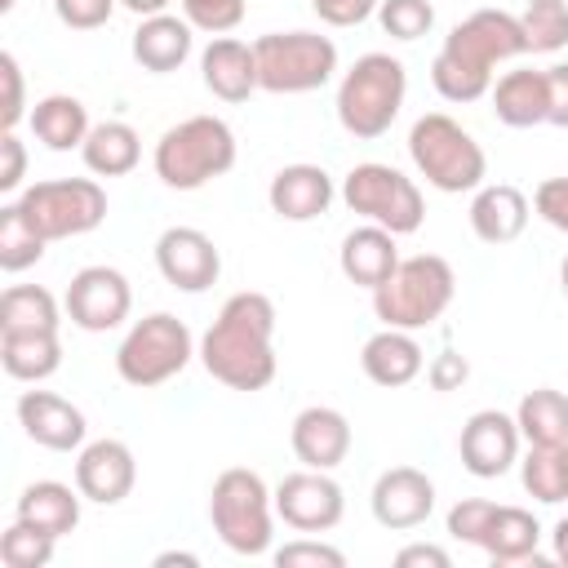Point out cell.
Here are the masks:
<instances>
[{
    "mask_svg": "<svg viewBox=\"0 0 568 568\" xmlns=\"http://www.w3.org/2000/svg\"><path fill=\"white\" fill-rule=\"evenodd\" d=\"M200 364L231 390H266L275 382V302L257 288L231 293L200 337Z\"/></svg>",
    "mask_w": 568,
    "mask_h": 568,
    "instance_id": "cell-1",
    "label": "cell"
},
{
    "mask_svg": "<svg viewBox=\"0 0 568 568\" xmlns=\"http://www.w3.org/2000/svg\"><path fill=\"white\" fill-rule=\"evenodd\" d=\"M519 53H528L519 18L506 9H475L444 36L430 62V84L444 102H479L493 89V67Z\"/></svg>",
    "mask_w": 568,
    "mask_h": 568,
    "instance_id": "cell-2",
    "label": "cell"
},
{
    "mask_svg": "<svg viewBox=\"0 0 568 568\" xmlns=\"http://www.w3.org/2000/svg\"><path fill=\"white\" fill-rule=\"evenodd\" d=\"M235 133L222 115H186L173 129L160 133L155 142V178L173 191H200L204 182L222 178L235 169Z\"/></svg>",
    "mask_w": 568,
    "mask_h": 568,
    "instance_id": "cell-3",
    "label": "cell"
},
{
    "mask_svg": "<svg viewBox=\"0 0 568 568\" xmlns=\"http://www.w3.org/2000/svg\"><path fill=\"white\" fill-rule=\"evenodd\" d=\"M453 293H457V275H453L448 257L413 253V257H399L390 280L373 288V315L386 328L417 333V328H430L453 306Z\"/></svg>",
    "mask_w": 568,
    "mask_h": 568,
    "instance_id": "cell-4",
    "label": "cell"
},
{
    "mask_svg": "<svg viewBox=\"0 0 568 568\" xmlns=\"http://www.w3.org/2000/svg\"><path fill=\"white\" fill-rule=\"evenodd\" d=\"M408 160L444 195L479 191L484 178H488L484 146L470 138V129H462L444 111H430V115H417L413 120V129H408Z\"/></svg>",
    "mask_w": 568,
    "mask_h": 568,
    "instance_id": "cell-5",
    "label": "cell"
},
{
    "mask_svg": "<svg viewBox=\"0 0 568 568\" xmlns=\"http://www.w3.org/2000/svg\"><path fill=\"white\" fill-rule=\"evenodd\" d=\"M404 93H408V71L399 58L390 53H364L355 58V67L342 75L337 84V124L359 138V142H373L382 138L399 106H404Z\"/></svg>",
    "mask_w": 568,
    "mask_h": 568,
    "instance_id": "cell-6",
    "label": "cell"
},
{
    "mask_svg": "<svg viewBox=\"0 0 568 568\" xmlns=\"http://www.w3.org/2000/svg\"><path fill=\"white\" fill-rule=\"evenodd\" d=\"M209 524L235 555H266L275 537V493L248 466H231L213 479L209 493Z\"/></svg>",
    "mask_w": 568,
    "mask_h": 568,
    "instance_id": "cell-7",
    "label": "cell"
},
{
    "mask_svg": "<svg viewBox=\"0 0 568 568\" xmlns=\"http://www.w3.org/2000/svg\"><path fill=\"white\" fill-rule=\"evenodd\" d=\"M191 355H200L191 328L169 311H151L124 333V342L115 351V373H120V382L151 390V386H164L169 377H178L191 364Z\"/></svg>",
    "mask_w": 568,
    "mask_h": 568,
    "instance_id": "cell-8",
    "label": "cell"
},
{
    "mask_svg": "<svg viewBox=\"0 0 568 568\" xmlns=\"http://www.w3.org/2000/svg\"><path fill=\"white\" fill-rule=\"evenodd\" d=\"M253 58L266 93H311L337 71V44L320 31H266L253 40Z\"/></svg>",
    "mask_w": 568,
    "mask_h": 568,
    "instance_id": "cell-9",
    "label": "cell"
},
{
    "mask_svg": "<svg viewBox=\"0 0 568 568\" xmlns=\"http://www.w3.org/2000/svg\"><path fill=\"white\" fill-rule=\"evenodd\" d=\"M342 200L364 222H377L395 235H413L426 222V200L413 178H404L395 164L364 160L342 178Z\"/></svg>",
    "mask_w": 568,
    "mask_h": 568,
    "instance_id": "cell-10",
    "label": "cell"
},
{
    "mask_svg": "<svg viewBox=\"0 0 568 568\" xmlns=\"http://www.w3.org/2000/svg\"><path fill=\"white\" fill-rule=\"evenodd\" d=\"M18 209L44 240L89 235L106 217V191L93 178H49L18 195Z\"/></svg>",
    "mask_w": 568,
    "mask_h": 568,
    "instance_id": "cell-11",
    "label": "cell"
},
{
    "mask_svg": "<svg viewBox=\"0 0 568 568\" xmlns=\"http://www.w3.org/2000/svg\"><path fill=\"white\" fill-rule=\"evenodd\" d=\"M67 320L84 333H111L133 311V288L115 266H80L67 284Z\"/></svg>",
    "mask_w": 568,
    "mask_h": 568,
    "instance_id": "cell-12",
    "label": "cell"
},
{
    "mask_svg": "<svg viewBox=\"0 0 568 568\" xmlns=\"http://www.w3.org/2000/svg\"><path fill=\"white\" fill-rule=\"evenodd\" d=\"M275 515L293 528V532H328L342 524L346 515V497L342 484L328 470H293L275 484Z\"/></svg>",
    "mask_w": 568,
    "mask_h": 568,
    "instance_id": "cell-13",
    "label": "cell"
},
{
    "mask_svg": "<svg viewBox=\"0 0 568 568\" xmlns=\"http://www.w3.org/2000/svg\"><path fill=\"white\" fill-rule=\"evenodd\" d=\"M519 422L501 408H479L466 417L462 435H457V453H462V466L475 475V479H497L506 475L515 462H519Z\"/></svg>",
    "mask_w": 568,
    "mask_h": 568,
    "instance_id": "cell-14",
    "label": "cell"
},
{
    "mask_svg": "<svg viewBox=\"0 0 568 568\" xmlns=\"http://www.w3.org/2000/svg\"><path fill=\"white\" fill-rule=\"evenodd\" d=\"M155 266L173 288L204 293L222 275V253L200 226H169L155 240Z\"/></svg>",
    "mask_w": 568,
    "mask_h": 568,
    "instance_id": "cell-15",
    "label": "cell"
},
{
    "mask_svg": "<svg viewBox=\"0 0 568 568\" xmlns=\"http://www.w3.org/2000/svg\"><path fill=\"white\" fill-rule=\"evenodd\" d=\"M368 506H373V519L382 528L408 532V528H417V524L430 519V510H435V484L417 466H390V470L377 475Z\"/></svg>",
    "mask_w": 568,
    "mask_h": 568,
    "instance_id": "cell-16",
    "label": "cell"
},
{
    "mask_svg": "<svg viewBox=\"0 0 568 568\" xmlns=\"http://www.w3.org/2000/svg\"><path fill=\"white\" fill-rule=\"evenodd\" d=\"M18 426L31 444H40L49 453L84 448V435H89L84 413L53 390H22L18 395Z\"/></svg>",
    "mask_w": 568,
    "mask_h": 568,
    "instance_id": "cell-17",
    "label": "cell"
},
{
    "mask_svg": "<svg viewBox=\"0 0 568 568\" xmlns=\"http://www.w3.org/2000/svg\"><path fill=\"white\" fill-rule=\"evenodd\" d=\"M133 484H138V462H133V448L124 439H93L80 448L75 488L84 493V501L115 506L133 493Z\"/></svg>",
    "mask_w": 568,
    "mask_h": 568,
    "instance_id": "cell-18",
    "label": "cell"
},
{
    "mask_svg": "<svg viewBox=\"0 0 568 568\" xmlns=\"http://www.w3.org/2000/svg\"><path fill=\"white\" fill-rule=\"evenodd\" d=\"M288 444H293V457L311 470H333L346 462L351 453V422L328 408V404H311L293 417L288 426Z\"/></svg>",
    "mask_w": 568,
    "mask_h": 568,
    "instance_id": "cell-19",
    "label": "cell"
},
{
    "mask_svg": "<svg viewBox=\"0 0 568 568\" xmlns=\"http://www.w3.org/2000/svg\"><path fill=\"white\" fill-rule=\"evenodd\" d=\"M200 80L213 98L222 102H248L262 84H257V58L253 44L235 40V36H213L200 53Z\"/></svg>",
    "mask_w": 568,
    "mask_h": 568,
    "instance_id": "cell-20",
    "label": "cell"
},
{
    "mask_svg": "<svg viewBox=\"0 0 568 568\" xmlns=\"http://www.w3.org/2000/svg\"><path fill=\"white\" fill-rule=\"evenodd\" d=\"M333 195H337L333 178L320 164H284L271 178V186H266V204L284 222H315V217H324Z\"/></svg>",
    "mask_w": 568,
    "mask_h": 568,
    "instance_id": "cell-21",
    "label": "cell"
},
{
    "mask_svg": "<svg viewBox=\"0 0 568 568\" xmlns=\"http://www.w3.org/2000/svg\"><path fill=\"white\" fill-rule=\"evenodd\" d=\"M395 240H399V235L386 231V226H377V222H364V226L346 231V240H342V248H337L342 275H346L351 284H359V288L373 293V288L386 284L390 271L399 266V244H395Z\"/></svg>",
    "mask_w": 568,
    "mask_h": 568,
    "instance_id": "cell-22",
    "label": "cell"
},
{
    "mask_svg": "<svg viewBox=\"0 0 568 568\" xmlns=\"http://www.w3.org/2000/svg\"><path fill=\"white\" fill-rule=\"evenodd\" d=\"M359 368H364V377H368L373 386L395 390V386H408V382L422 377L426 355H422V346H417V337H413L408 328H386V324H382V333H373V337L364 342Z\"/></svg>",
    "mask_w": 568,
    "mask_h": 568,
    "instance_id": "cell-23",
    "label": "cell"
},
{
    "mask_svg": "<svg viewBox=\"0 0 568 568\" xmlns=\"http://www.w3.org/2000/svg\"><path fill=\"white\" fill-rule=\"evenodd\" d=\"M528 195L510 182H484L470 200V231L484 240V244H510L524 235L528 226Z\"/></svg>",
    "mask_w": 568,
    "mask_h": 568,
    "instance_id": "cell-24",
    "label": "cell"
},
{
    "mask_svg": "<svg viewBox=\"0 0 568 568\" xmlns=\"http://www.w3.org/2000/svg\"><path fill=\"white\" fill-rule=\"evenodd\" d=\"M493 115L506 129H532V124H550V89H546V71L532 67H515L506 71L493 89Z\"/></svg>",
    "mask_w": 568,
    "mask_h": 568,
    "instance_id": "cell-25",
    "label": "cell"
},
{
    "mask_svg": "<svg viewBox=\"0 0 568 568\" xmlns=\"http://www.w3.org/2000/svg\"><path fill=\"white\" fill-rule=\"evenodd\" d=\"M191 31H195V27H191L186 18H173V13L142 18L138 31H133V58H138V67H146V71H155V75L178 71V67L191 58V44H195Z\"/></svg>",
    "mask_w": 568,
    "mask_h": 568,
    "instance_id": "cell-26",
    "label": "cell"
},
{
    "mask_svg": "<svg viewBox=\"0 0 568 568\" xmlns=\"http://www.w3.org/2000/svg\"><path fill=\"white\" fill-rule=\"evenodd\" d=\"M537 546H541V524L524 506H497L479 541V550L493 564H528V559L537 564Z\"/></svg>",
    "mask_w": 568,
    "mask_h": 568,
    "instance_id": "cell-27",
    "label": "cell"
},
{
    "mask_svg": "<svg viewBox=\"0 0 568 568\" xmlns=\"http://www.w3.org/2000/svg\"><path fill=\"white\" fill-rule=\"evenodd\" d=\"M80 501H84L80 488L58 484V479H36V484L22 488L13 515L27 519V524H36V528H44V532H53V537H67L80 524Z\"/></svg>",
    "mask_w": 568,
    "mask_h": 568,
    "instance_id": "cell-28",
    "label": "cell"
},
{
    "mask_svg": "<svg viewBox=\"0 0 568 568\" xmlns=\"http://www.w3.org/2000/svg\"><path fill=\"white\" fill-rule=\"evenodd\" d=\"M80 155H84V169L89 173H98V178H124L142 160V138L124 120H102V124L89 129Z\"/></svg>",
    "mask_w": 568,
    "mask_h": 568,
    "instance_id": "cell-29",
    "label": "cell"
},
{
    "mask_svg": "<svg viewBox=\"0 0 568 568\" xmlns=\"http://www.w3.org/2000/svg\"><path fill=\"white\" fill-rule=\"evenodd\" d=\"M27 120H31V133H36L49 151L84 146V138H89V129H93L84 102L71 98V93H49V98H40Z\"/></svg>",
    "mask_w": 568,
    "mask_h": 568,
    "instance_id": "cell-30",
    "label": "cell"
},
{
    "mask_svg": "<svg viewBox=\"0 0 568 568\" xmlns=\"http://www.w3.org/2000/svg\"><path fill=\"white\" fill-rule=\"evenodd\" d=\"M0 364L13 382H44L62 368L58 333H0Z\"/></svg>",
    "mask_w": 568,
    "mask_h": 568,
    "instance_id": "cell-31",
    "label": "cell"
},
{
    "mask_svg": "<svg viewBox=\"0 0 568 568\" xmlns=\"http://www.w3.org/2000/svg\"><path fill=\"white\" fill-rule=\"evenodd\" d=\"M58 297L40 284H9L0 293V333H58Z\"/></svg>",
    "mask_w": 568,
    "mask_h": 568,
    "instance_id": "cell-32",
    "label": "cell"
},
{
    "mask_svg": "<svg viewBox=\"0 0 568 568\" xmlns=\"http://www.w3.org/2000/svg\"><path fill=\"white\" fill-rule=\"evenodd\" d=\"M515 422L528 444H564L568 439V395L555 386H537L519 399Z\"/></svg>",
    "mask_w": 568,
    "mask_h": 568,
    "instance_id": "cell-33",
    "label": "cell"
},
{
    "mask_svg": "<svg viewBox=\"0 0 568 568\" xmlns=\"http://www.w3.org/2000/svg\"><path fill=\"white\" fill-rule=\"evenodd\" d=\"M44 244L49 240L27 222V213L18 209V200L0 209V271L18 275V271L36 266L44 257Z\"/></svg>",
    "mask_w": 568,
    "mask_h": 568,
    "instance_id": "cell-34",
    "label": "cell"
},
{
    "mask_svg": "<svg viewBox=\"0 0 568 568\" xmlns=\"http://www.w3.org/2000/svg\"><path fill=\"white\" fill-rule=\"evenodd\" d=\"M519 479L546 506L568 501V466H564L559 444H528V457L519 462Z\"/></svg>",
    "mask_w": 568,
    "mask_h": 568,
    "instance_id": "cell-35",
    "label": "cell"
},
{
    "mask_svg": "<svg viewBox=\"0 0 568 568\" xmlns=\"http://www.w3.org/2000/svg\"><path fill=\"white\" fill-rule=\"evenodd\" d=\"M53 546H58L53 532H44V528H36V524L13 515V524L0 532V564L4 568H44L53 559Z\"/></svg>",
    "mask_w": 568,
    "mask_h": 568,
    "instance_id": "cell-36",
    "label": "cell"
},
{
    "mask_svg": "<svg viewBox=\"0 0 568 568\" xmlns=\"http://www.w3.org/2000/svg\"><path fill=\"white\" fill-rule=\"evenodd\" d=\"M528 53H555L568 44V0H532L519 18Z\"/></svg>",
    "mask_w": 568,
    "mask_h": 568,
    "instance_id": "cell-37",
    "label": "cell"
},
{
    "mask_svg": "<svg viewBox=\"0 0 568 568\" xmlns=\"http://www.w3.org/2000/svg\"><path fill=\"white\" fill-rule=\"evenodd\" d=\"M377 22L395 40H417V36H426L435 27V4L430 0H382L377 4Z\"/></svg>",
    "mask_w": 568,
    "mask_h": 568,
    "instance_id": "cell-38",
    "label": "cell"
},
{
    "mask_svg": "<svg viewBox=\"0 0 568 568\" xmlns=\"http://www.w3.org/2000/svg\"><path fill=\"white\" fill-rule=\"evenodd\" d=\"M182 18L195 31L226 36V31H235L244 22V0H182Z\"/></svg>",
    "mask_w": 568,
    "mask_h": 568,
    "instance_id": "cell-39",
    "label": "cell"
},
{
    "mask_svg": "<svg viewBox=\"0 0 568 568\" xmlns=\"http://www.w3.org/2000/svg\"><path fill=\"white\" fill-rule=\"evenodd\" d=\"M493 510H497V501H488V497H462V501L448 510V537H457V541H466V546H479V541H484V528H488V519H493Z\"/></svg>",
    "mask_w": 568,
    "mask_h": 568,
    "instance_id": "cell-40",
    "label": "cell"
},
{
    "mask_svg": "<svg viewBox=\"0 0 568 568\" xmlns=\"http://www.w3.org/2000/svg\"><path fill=\"white\" fill-rule=\"evenodd\" d=\"M271 559H275L280 568H297V564H311V568H342V564H346V555H342L337 546L315 541L311 532L297 537V541H284L280 550H271Z\"/></svg>",
    "mask_w": 568,
    "mask_h": 568,
    "instance_id": "cell-41",
    "label": "cell"
},
{
    "mask_svg": "<svg viewBox=\"0 0 568 568\" xmlns=\"http://www.w3.org/2000/svg\"><path fill=\"white\" fill-rule=\"evenodd\" d=\"M0 80H4V102H0V133H13L18 124H22V115H31L27 111V93H22V67H18V58L4 49L0 53Z\"/></svg>",
    "mask_w": 568,
    "mask_h": 568,
    "instance_id": "cell-42",
    "label": "cell"
},
{
    "mask_svg": "<svg viewBox=\"0 0 568 568\" xmlns=\"http://www.w3.org/2000/svg\"><path fill=\"white\" fill-rule=\"evenodd\" d=\"M115 4H120V0H53V13H58V22L71 27V31H98V27L111 22Z\"/></svg>",
    "mask_w": 568,
    "mask_h": 568,
    "instance_id": "cell-43",
    "label": "cell"
},
{
    "mask_svg": "<svg viewBox=\"0 0 568 568\" xmlns=\"http://www.w3.org/2000/svg\"><path fill=\"white\" fill-rule=\"evenodd\" d=\"M532 209H537V217H541L546 226H555V231L568 235V178H546V182H537Z\"/></svg>",
    "mask_w": 568,
    "mask_h": 568,
    "instance_id": "cell-44",
    "label": "cell"
},
{
    "mask_svg": "<svg viewBox=\"0 0 568 568\" xmlns=\"http://www.w3.org/2000/svg\"><path fill=\"white\" fill-rule=\"evenodd\" d=\"M382 0H311V9L320 13V22L328 27H359L377 13Z\"/></svg>",
    "mask_w": 568,
    "mask_h": 568,
    "instance_id": "cell-45",
    "label": "cell"
},
{
    "mask_svg": "<svg viewBox=\"0 0 568 568\" xmlns=\"http://www.w3.org/2000/svg\"><path fill=\"white\" fill-rule=\"evenodd\" d=\"M466 377H470V364H466V355H457L453 346L439 351V355L426 364V382H430V390H462Z\"/></svg>",
    "mask_w": 568,
    "mask_h": 568,
    "instance_id": "cell-46",
    "label": "cell"
},
{
    "mask_svg": "<svg viewBox=\"0 0 568 568\" xmlns=\"http://www.w3.org/2000/svg\"><path fill=\"white\" fill-rule=\"evenodd\" d=\"M27 178V146L18 142V133H0V191H18Z\"/></svg>",
    "mask_w": 568,
    "mask_h": 568,
    "instance_id": "cell-47",
    "label": "cell"
},
{
    "mask_svg": "<svg viewBox=\"0 0 568 568\" xmlns=\"http://www.w3.org/2000/svg\"><path fill=\"white\" fill-rule=\"evenodd\" d=\"M546 89H550V124L568 129V62L546 67Z\"/></svg>",
    "mask_w": 568,
    "mask_h": 568,
    "instance_id": "cell-48",
    "label": "cell"
},
{
    "mask_svg": "<svg viewBox=\"0 0 568 568\" xmlns=\"http://www.w3.org/2000/svg\"><path fill=\"white\" fill-rule=\"evenodd\" d=\"M395 564H399V568H448V564H453V555H448L444 546L413 541V546H404V550L395 555Z\"/></svg>",
    "mask_w": 568,
    "mask_h": 568,
    "instance_id": "cell-49",
    "label": "cell"
},
{
    "mask_svg": "<svg viewBox=\"0 0 568 568\" xmlns=\"http://www.w3.org/2000/svg\"><path fill=\"white\" fill-rule=\"evenodd\" d=\"M550 555H555V564H564V568H568V515L550 528Z\"/></svg>",
    "mask_w": 568,
    "mask_h": 568,
    "instance_id": "cell-50",
    "label": "cell"
},
{
    "mask_svg": "<svg viewBox=\"0 0 568 568\" xmlns=\"http://www.w3.org/2000/svg\"><path fill=\"white\" fill-rule=\"evenodd\" d=\"M129 13H138V18H155V13H164L169 9V0H120Z\"/></svg>",
    "mask_w": 568,
    "mask_h": 568,
    "instance_id": "cell-51",
    "label": "cell"
},
{
    "mask_svg": "<svg viewBox=\"0 0 568 568\" xmlns=\"http://www.w3.org/2000/svg\"><path fill=\"white\" fill-rule=\"evenodd\" d=\"M169 564L195 568V564H200V555H186V550H164V555H155V568H169Z\"/></svg>",
    "mask_w": 568,
    "mask_h": 568,
    "instance_id": "cell-52",
    "label": "cell"
},
{
    "mask_svg": "<svg viewBox=\"0 0 568 568\" xmlns=\"http://www.w3.org/2000/svg\"><path fill=\"white\" fill-rule=\"evenodd\" d=\"M559 288H564V297H568V253H564V262H559Z\"/></svg>",
    "mask_w": 568,
    "mask_h": 568,
    "instance_id": "cell-53",
    "label": "cell"
},
{
    "mask_svg": "<svg viewBox=\"0 0 568 568\" xmlns=\"http://www.w3.org/2000/svg\"><path fill=\"white\" fill-rule=\"evenodd\" d=\"M559 453H564V466H568V439H564V444H559Z\"/></svg>",
    "mask_w": 568,
    "mask_h": 568,
    "instance_id": "cell-54",
    "label": "cell"
},
{
    "mask_svg": "<svg viewBox=\"0 0 568 568\" xmlns=\"http://www.w3.org/2000/svg\"><path fill=\"white\" fill-rule=\"evenodd\" d=\"M528 4H532V0H528Z\"/></svg>",
    "mask_w": 568,
    "mask_h": 568,
    "instance_id": "cell-55",
    "label": "cell"
}]
</instances>
